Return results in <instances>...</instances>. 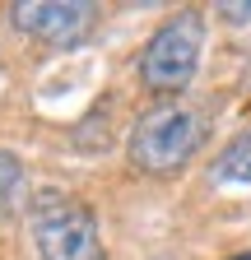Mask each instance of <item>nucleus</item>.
I'll return each instance as SVG.
<instances>
[{
    "label": "nucleus",
    "instance_id": "8",
    "mask_svg": "<svg viewBox=\"0 0 251 260\" xmlns=\"http://www.w3.org/2000/svg\"><path fill=\"white\" fill-rule=\"evenodd\" d=\"M233 260H251V251H246V255H233Z\"/></svg>",
    "mask_w": 251,
    "mask_h": 260
},
{
    "label": "nucleus",
    "instance_id": "3",
    "mask_svg": "<svg viewBox=\"0 0 251 260\" xmlns=\"http://www.w3.org/2000/svg\"><path fill=\"white\" fill-rule=\"evenodd\" d=\"M33 246L42 260H107L98 214L60 190H42L33 200Z\"/></svg>",
    "mask_w": 251,
    "mask_h": 260
},
{
    "label": "nucleus",
    "instance_id": "4",
    "mask_svg": "<svg viewBox=\"0 0 251 260\" xmlns=\"http://www.w3.org/2000/svg\"><path fill=\"white\" fill-rule=\"evenodd\" d=\"M19 38H33L51 51H75L93 38L98 28V5L88 0H10L5 5Z\"/></svg>",
    "mask_w": 251,
    "mask_h": 260
},
{
    "label": "nucleus",
    "instance_id": "6",
    "mask_svg": "<svg viewBox=\"0 0 251 260\" xmlns=\"http://www.w3.org/2000/svg\"><path fill=\"white\" fill-rule=\"evenodd\" d=\"M19 190H23V162H19V153L0 149V214L19 200Z\"/></svg>",
    "mask_w": 251,
    "mask_h": 260
},
{
    "label": "nucleus",
    "instance_id": "1",
    "mask_svg": "<svg viewBox=\"0 0 251 260\" xmlns=\"http://www.w3.org/2000/svg\"><path fill=\"white\" fill-rule=\"evenodd\" d=\"M205 140H209V112L200 103H186V98H168L135 121L125 153H131L135 172L168 177V172H181L205 149Z\"/></svg>",
    "mask_w": 251,
    "mask_h": 260
},
{
    "label": "nucleus",
    "instance_id": "2",
    "mask_svg": "<svg viewBox=\"0 0 251 260\" xmlns=\"http://www.w3.org/2000/svg\"><path fill=\"white\" fill-rule=\"evenodd\" d=\"M200 51H205V14L196 5H186L177 14H168L159 28H153V38L144 42V51H140V84L149 93L177 98L196 79Z\"/></svg>",
    "mask_w": 251,
    "mask_h": 260
},
{
    "label": "nucleus",
    "instance_id": "5",
    "mask_svg": "<svg viewBox=\"0 0 251 260\" xmlns=\"http://www.w3.org/2000/svg\"><path fill=\"white\" fill-rule=\"evenodd\" d=\"M209 177L218 186H251V130L233 135L224 149H218V158L209 162Z\"/></svg>",
    "mask_w": 251,
    "mask_h": 260
},
{
    "label": "nucleus",
    "instance_id": "7",
    "mask_svg": "<svg viewBox=\"0 0 251 260\" xmlns=\"http://www.w3.org/2000/svg\"><path fill=\"white\" fill-rule=\"evenodd\" d=\"M218 14H224V19H251V5H224V10H218Z\"/></svg>",
    "mask_w": 251,
    "mask_h": 260
}]
</instances>
